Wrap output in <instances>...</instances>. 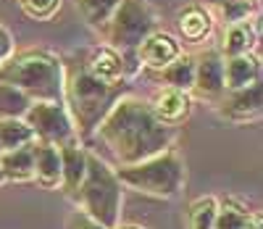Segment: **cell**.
<instances>
[{"mask_svg":"<svg viewBox=\"0 0 263 229\" xmlns=\"http://www.w3.org/2000/svg\"><path fill=\"white\" fill-rule=\"evenodd\" d=\"M114 229H147V226H142V224H121V221H119Z\"/></svg>","mask_w":263,"mask_h":229,"instance_id":"cell-29","label":"cell"},{"mask_svg":"<svg viewBox=\"0 0 263 229\" xmlns=\"http://www.w3.org/2000/svg\"><path fill=\"white\" fill-rule=\"evenodd\" d=\"M260 82V63L258 56L245 53V56H232L224 58V87L229 90H242Z\"/></svg>","mask_w":263,"mask_h":229,"instance_id":"cell-15","label":"cell"},{"mask_svg":"<svg viewBox=\"0 0 263 229\" xmlns=\"http://www.w3.org/2000/svg\"><path fill=\"white\" fill-rule=\"evenodd\" d=\"M58 150H61V187L58 190L74 200L82 179L87 174V155H90V150H84L79 145V140L61 145Z\"/></svg>","mask_w":263,"mask_h":229,"instance_id":"cell-12","label":"cell"},{"mask_svg":"<svg viewBox=\"0 0 263 229\" xmlns=\"http://www.w3.org/2000/svg\"><path fill=\"white\" fill-rule=\"evenodd\" d=\"M74 203L79 205V211L100 221L105 229H114L121 221L124 185L119 182L116 171L98 153L87 155V174L77 190Z\"/></svg>","mask_w":263,"mask_h":229,"instance_id":"cell-4","label":"cell"},{"mask_svg":"<svg viewBox=\"0 0 263 229\" xmlns=\"http://www.w3.org/2000/svg\"><path fill=\"white\" fill-rule=\"evenodd\" d=\"M192 93L203 100H218L227 93V87H224V56L218 50H205L195 58Z\"/></svg>","mask_w":263,"mask_h":229,"instance_id":"cell-8","label":"cell"},{"mask_svg":"<svg viewBox=\"0 0 263 229\" xmlns=\"http://www.w3.org/2000/svg\"><path fill=\"white\" fill-rule=\"evenodd\" d=\"M114 171L124 187L137 190L150 198H161V200L177 198L184 185V161L174 148H168L158 155H150L140 164L119 166Z\"/></svg>","mask_w":263,"mask_h":229,"instance_id":"cell-5","label":"cell"},{"mask_svg":"<svg viewBox=\"0 0 263 229\" xmlns=\"http://www.w3.org/2000/svg\"><path fill=\"white\" fill-rule=\"evenodd\" d=\"M121 0H77V8L84 16V21L95 29H103L108 24V19L114 16L116 6Z\"/></svg>","mask_w":263,"mask_h":229,"instance_id":"cell-23","label":"cell"},{"mask_svg":"<svg viewBox=\"0 0 263 229\" xmlns=\"http://www.w3.org/2000/svg\"><path fill=\"white\" fill-rule=\"evenodd\" d=\"M13 56V40H11V32L0 24V66H3L8 58Z\"/></svg>","mask_w":263,"mask_h":229,"instance_id":"cell-28","label":"cell"},{"mask_svg":"<svg viewBox=\"0 0 263 229\" xmlns=\"http://www.w3.org/2000/svg\"><path fill=\"white\" fill-rule=\"evenodd\" d=\"M24 121L34 132V140L48 143V145H69L77 143V129L63 103H32L24 113Z\"/></svg>","mask_w":263,"mask_h":229,"instance_id":"cell-7","label":"cell"},{"mask_svg":"<svg viewBox=\"0 0 263 229\" xmlns=\"http://www.w3.org/2000/svg\"><path fill=\"white\" fill-rule=\"evenodd\" d=\"M177 24H179V34L187 42H203L213 32V13L203 6H187L184 11H179Z\"/></svg>","mask_w":263,"mask_h":229,"instance_id":"cell-17","label":"cell"},{"mask_svg":"<svg viewBox=\"0 0 263 229\" xmlns=\"http://www.w3.org/2000/svg\"><path fill=\"white\" fill-rule=\"evenodd\" d=\"M63 61L48 50L11 56L0 66V84L21 90L32 103H63Z\"/></svg>","mask_w":263,"mask_h":229,"instance_id":"cell-2","label":"cell"},{"mask_svg":"<svg viewBox=\"0 0 263 229\" xmlns=\"http://www.w3.org/2000/svg\"><path fill=\"white\" fill-rule=\"evenodd\" d=\"M216 214H218V198L205 195L192 200L187 208V229H216Z\"/></svg>","mask_w":263,"mask_h":229,"instance_id":"cell-22","label":"cell"},{"mask_svg":"<svg viewBox=\"0 0 263 229\" xmlns=\"http://www.w3.org/2000/svg\"><path fill=\"white\" fill-rule=\"evenodd\" d=\"M218 113L234 124H248L258 119L260 113V82L242 87V90H229L218 98Z\"/></svg>","mask_w":263,"mask_h":229,"instance_id":"cell-9","label":"cell"},{"mask_svg":"<svg viewBox=\"0 0 263 229\" xmlns=\"http://www.w3.org/2000/svg\"><path fill=\"white\" fill-rule=\"evenodd\" d=\"M105 42L119 53H137V48L156 32V13L145 0H121L114 16L100 29Z\"/></svg>","mask_w":263,"mask_h":229,"instance_id":"cell-6","label":"cell"},{"mask_svg":"<svg viewBox=\"0 0 263 229\" xmlns=\"http://www.w3.org/2000/svg\"><path fill=\"white\" fill-rule=\"evenodd\" d=\"M182 56V45L177 37H171L166 32H153L145 37V42L137 48L140 66L150 68V72H163L168 63H174Z\"/></svg>","mask_w":263,"mask_h":229,"instance_id":"cell-10","label":"cell"},{"mask_svg":"<svg viewBox=\"0 0 263 229\" xmlns=\"http://www.w3.org/2000/svg\"><path fill=\"white\" fill-rule=\"evenodd\" d=\"M34 143V132L24 119H0V153Z\"/></svg>","mask_w":263,"mask_h":229,"instance_id":"cell-21","label":"cell"},{"mask_svg":"<svg viewBox=\"0 0 263 229\" xmlns=\"http://www.w3.org/2000/svg\"><path fill=\"white\" fill-rule=\"evenodd\" d=\"M21 11H24L29 19H50L58 8H61V0H18Z\"/></svg>","mask_w":263,"mask_h":229,"instance_id":"cell-26","label":"cell"},{"mask_svg":"<svg viewBox=\"0 0 263 229\" xmlns=\"http://www.w3.org/2000/svg\"><path fill=\"white\" fill-rule=\"evenodd\" d=\"M255 40H258L255 21H250V19H245V21H234V24L227 27V32H224V42H221V48H218V53H221L224 58L253 53Z\"/></svg>","mask_w":263,"mask_h":229,"instance_id":"cell-16","label":"cell"},{"mask_svg":"<svg viewBox=\"0 0 263 229\" xmlns=\"http://www.w3.org/2000/svg\"><path fill=\"white\" fill-rule=\"evenodd\" d=\"M158 77L166 82V87L182 90V93H190L192 82H195V58L192 56H179L174 63H168L163 72H158Z\"/></svg>","mask_w":263,"mask_h":229,"instance_id":"cell-20","label":"cell"},{"mask_svg":"<svg viewBox=\"0 0 263 229\" xmlns=\"http://www.w3.org/2000/svg\"><path fill=\"white\" fill-rule=\"evenodd\" d=\"M95 134L119 166H132L168 150L177 129L161 124L147 103L137 98H119L98 124Z\"/></svg>","mask_w":263,"mask_h":229,"instance_id":"cell-1","label":"cell"},{"mask_svg":"<svg viewBox=\"0 0 263 229\" xmlns=\"http://www.w3.org/2000/svg\"><path fill=\"white\" fill-rule=\"evenodd\" d=\"M87 74L100 79L103 84H124L126 79V72H124V61H121V53L114 50L111 45H100L90 53L84 63Z\"/></svg>","mask_w":263,"mask_h":229,"instance_id":"cell-14","label":"cell"},{"mask_svg":"<svg viewBox=\"0 0 263 229\" xmlns=\"http://www.w3.org/2000/svg\"><path fill=\"white\" fill-rule=\"evenodd\" d=\"M32 100L11 84H0V119H24Z\"/></svg>","mask_w":263,"mask_h":229,"instance_id":"cell-24","label":"cell"},{"mask_svg":"<svg viewBox=\"0 0 263 229\" xmlns=\"http://www.w3.org/2000/svg\"><path fill=\"white\" fill-rule=\"evenodd\" d=\"M211 3H213V11L218 13V19L227 21V27L234 24V21L250 19L253 6H255V3H250V0H211Z\"/></svg>","mask_w":263,"mask_h":229,"instance_id":"cell-25","label":"cell"},{"mask_svg":"<svg viewBox=\"0 0 263 229\" xmlns=\"http://www.w3.org/2000/svg\"><path fill=\"white\" fill-rule=\"evenodd\" d=\"M0 174H3V179H11V182H27V179H32L34 177L32 145L0 153Z\"/></svg>","mask_w":263,"mask_h":229,"instance_id":"cell-18","label":"cell"},{"mask_svg":"<svg viewBox=\"0 0 263 229\" xmlns=\"http://www.w3.org/2000/svg\"><path fill=\"white\" fill-rule=\"evenodd\" d=\"M250 3H255V0H250Z\"/></svg>","mask_w":263,"mask_h":229,"instance_id":"cell-31","label":"cell"},{"mask_svg":"<svg viewBox=\"0 0 263 229\" xmlns=\"http://www.w3.org/2000/svg\"><path fill=\"white\" fill-rule=\"evenodd\" d=\"M0 182H3V174H0Z\"/></svg>","mask_w":263,"mask_h":229,"instance_id":"cell-30","label":"cell"},{"mask_svg":"<svg viewBox=\"0 0 263 229\" xmlns=\"http://www.w3.org/2000/svg\"><path fill=\"white\" fill-rule=\"evenodd\" d=\"M153 116H156L161 124L166 127H177L182 124L190 111H192V100H190V93H182V90H174V87H163L158 90V95L153 98V103H147Z\"/></svg>","mask_w":263,"mask_h":229,"instance_id":"cell-11","label":"cell"},{"mask_svg":"<svg viewBox=\"0 0 263 229\" xmlns=\"http://www.w3.org/2000/svg\"><path fill=\"white\" fill-rule=\"evenodd\" d=\"M258 219L255 211H250L245 203L237 198L218 200V214H216V229H250V224Z\"/></svg>","mask_w":263,"mask_h":229,"instance_id":"cell-19","label":"cell"},{"mask_svg":"<svg viewBox=\"0 0 263 229\" xmlns=\"http://www.w3.org/2000/svg\"><path fill=\"white\" fill-rule=\"evenodd\" d=\"M32 166H34V177L40 187L45 190H58L61 187V150L55 145L48 143H32Z\"/></svg>","mask_w":263,"mask_h":229,"instance_id":"cell-13","label":"cell"},{"mask_svg":"<svg viewBox=\"0 0 263 229\" xmlns=\"http://www.w3.org/2000/svg\"><path fill=\"white\" fill-rule=\"evenodd\" d=\"M126 84H103L100 79L90 77L87 68L79 66L63 82V98L69 105V116L74 121L77 137H90L95 134L98 124L105 119V113L114 108L119 98H124Z\"/></svg>","mask_w":263,"mask_h":229,"instance_id":"cell-3","label":"cell"},{"mask_svg":"<svg viewBox=\"0 0 263 229\" xmlns=\"http://www.w3.org/2000/svg\"><path fill=\"white\" fill-rule=\"evenodd\" d=\"M66 229H105L100 221H95L92 216H87L84 211H74L66 219Z\"/></svg>","mask_w":263,"mask_h":229,"instance_id":"cell-27","label":"cell"}]
</instances>
